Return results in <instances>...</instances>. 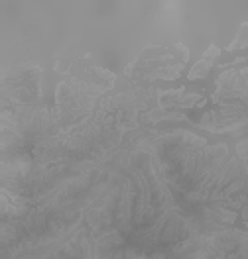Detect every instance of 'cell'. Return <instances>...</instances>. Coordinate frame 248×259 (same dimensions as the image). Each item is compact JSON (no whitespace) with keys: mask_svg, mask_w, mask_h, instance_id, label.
<instances>
[{"mask_svg":"<svg viewBox=\"0 0 248 259\" xmlns=\"http://www.w3.org/2000/svg\"><path fill=\"white\" fill-rule=\"evenodd\" d=\"M193 257H195V249H189L182 259H193Z\"/></svg>","mask_w":248,"mask_h":259,"instance_id":"obj_1","label":"cell"}]
</instances>
